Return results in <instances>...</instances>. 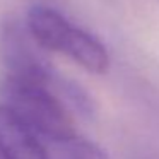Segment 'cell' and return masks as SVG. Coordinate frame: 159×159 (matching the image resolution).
<instances>
[{
  "instance_id": "obj_1",
  "label": "cell",
  "mask_w": 159,
  "mask_h": 159,
  "mask_svg": "<svg viewBox=\"0 0 159 159\" xmlns=\"http://www.w3.org/2000/svg\"><path fill=\"white\" fill-rule=\"evenodd\" d=\"M26 26L45 50L62 53L87 72L101 75L110 69V55L103 43L74 26L55 9L34 4L28 11Z\"/></svg>"
},
{
  "instance_id": "obj_2",
  "label": "cell",
  "mask_w": 159,
  "mask_h": 159,
  "mask_svg": "<svg viewBox=\"0 0 159 159\" xmlns=\"http://www.w3.org/2000/svg\"><path fill=\"white\" fill-rule=\"evenodd\" d=\"M0 94L2 103L48 142L77 134L72 116L65 108L67 103L45 84L5 75L0 84Z\"/></svg>"
},
{
  "instance_id": "obj_6",
  "label": "cell",
  "mask_w": 159,
  "mask_h": 159,
  "mask_svg": "<svg viewBox=\"0 0 159 159\" xmlns=\"http://www.w3.org/2000/svg\"><path fill=\"white\" fill-rule=\"evenodd\" d=\"M140 159H156V157H140Z\"/></svg>"
},
{
  "instance_id": "obj_3",
  "label": "cell",
  "mask_w": 159,
  "mask_h": 159,
  "mask_svg": "<svg viewBox=\"0 0 159 159\" xmlns=\"http://www.w3.org/2000/svg\"><path fill=\"white\" fill-rule=\"evenodd\" d=\"M41 48L28 26L24 28L17 21H7L0 29V60L7 75L45 84L60 96L67 77L53 69Z\"/></svg>"
},
{
  "instance_id": "obj_4",
  "label": "cell",
  "mask_w": 159,
  "mask_h": 159,
  "mask_svg": "<svg viewBox=\"0 0 159 159\" xmlns=\"http://www.w3.org/2000/svg\"><path fill=\"white\" fill-rule=\"evenodd\" d=\"M0 154L4 159H52L39 135L0 103Z\"/></svg>"
},
{
  "instance_id": "obj_5",
  "label": "cell",
  "mask_w": 159,
  "mask_h": 159,
  "mask_svg": "<svg viewBox=\"0 0 159 159\" xmlns=\"http://www.w3.org/2000/svg\"><path fill=\"white\" fill-rule=\"evenodd\" d=\"M50 152L53 159H110L96 144L77 134L69 139L50 142Z\"/></svg>"
}]
</instances>
